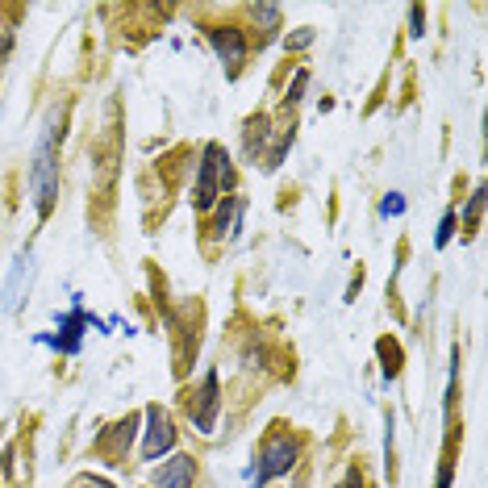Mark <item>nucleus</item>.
<instances>
[{
	"mask_svg": "<svg viewBox=\"0 0 488 488\" xmlns=\"http://www.w3.org/2000/svg\"><path fill=\"white\" fill-rule=\"evenodd\" d=\"M147 422H150V430H147V442H142V459L155 464L159 455H167L171 447H176V426H171L167 409H159V405L147 409Z\"/></svg>",
	"mask_w": 488,
	"mask_h": 488,
	"instance_id": "423d86ee",
	"label": "nucleus"
},
{
	"mask_svg": "<svg viewBox=\"0 0 488 488\" xmlns=\"http://www.w3.org/2000/svg\"><path fill=\"white\" fill-rule=\"evenodd\" d=\"M409 25H414V30H409L414 38L426 34V9H422V4H414V9H409Z\"/></svg>",
	"mask_w": 488,
	"mask_h": 488,
	"instance_id": "a211bd4d",
	"label": "nucleus"
},
{
	"mask_svg": "<svg viewBox=\"0 0 488 488\" xmlns=\"http://www.w3.org/2000/svg\"><path fill=\"white\" fill-rule=\"evenodd\" d=\"M209 42H213V50H218V59L230 67V75H238V67L246 63V34L238 30V25H213L209 30Z\"/></svg>",
	"mask_w": 488,
	"mask_h": 488,
	"instance_id": "39448f33",
	"label": "nucleus"
},
{
	"mask_svg": "<svg viewBox=\"0 0 488 488\" xmlns=\"http://www.w3.org/2000/svg\"><path fill=\"white\" fill-rule=\"evenodd\" d=\"M59 113H50L47 130L34 147V163H30V193H34V209L38 218H50L55 209V196H59Z\"/></svg>",
	"mask_w": 488,
	"mask_h": 488,
	"instance_id": "f257e3e1",
	"label": "nucleus"
},
{
	"mask_svg": "<svg viewBox=\"0 0 488 488\" xmlns=\"http://www.w3.org/2000/svg\"><path fill=\"white\" fill-rule=\"evenodd\" d=\"M193 480H196L193 455H176V459L159 464V472H155V488H193Z\"/></svg>",
	"mask_w": 488,
	"mask_h": 488,
	"instance_id": "0eeeda50",
	"label": "nucleus"
},
{
	"mask_svg": "<svg viewBox=\"0 0 488 488\" xmlns=\"http://www.w3.org/2000/svg\"><path fill=\"white\" fill-rule=\"evenodd\" d=\"M451 476H455V459L451 451L442 455V467H439V488H451Z\"/></svg>",
	"mask_w": 488,
	"mask_h": 488,
	"instance_id": "6ab92c4d",
	"label": "nucleus"
},
{
	"mask_svg": "<svg viewBox=\"0 0 488 488\" xmlns=\"http://www.w3.org/2000/svg\"><path fill=\"white\" fill-rule=\"evenodd\" d=\"M305 84H309V72H305V67H301V72H296V80H293V84H288V97H284V109H293L296 100H301V92H305Z\"/></svg>",
	"mask_w": 488,
	"mask_h": 488,
	"instance_id": "4468645a",
	"label": "nucleus"
},
{
	"mask_svg": "<svg viewBox=\"0 0 488 488\" xmlns=\"http://www.w3.org/2000/svg\"><path fill=\"white\" fill-rule=\"evenodd\" d=\"M451 234H455V209H447V213H442V226H439V234H434V243H439V246H447V243H451Z\"/></svg>",
	"mask_w": 488,
	"mask_h": 488,
	"instance_id": "dca6fc26",
	"label": "nucleus"
},
{
	"mask_svg": "<svg viewBox=\"0 0 488 488\" xmlns=\"http://www.w3.org/2000/svg\"><path fill=\"white\" fill-rule=\"evenodd\" d=\"M334 488H367V480H364V472H359V467H351V472H347V476H342Z\"/></svg>",
	"mask_w": 488,
	"mask_h": 488,
	"instance_id": "aec40b11",
	"label": "nucleus"
},
{
	"mask_svg": "<svg viewBox=\"0 0 488 488\" xmlns=\"http://www.w3.org/2000/svg\"><path fill=\"white\" fill-rule=\"evenodd\" d=\"M380 355L389 359V364H384V372H389V376H397V372H401V351H397V347L384 338V342H380Z\"/></svg>",
	"mask_w": 488,
	"mask_h": 488,
	"instance_id": "2eb2a0df",
	"label": "nucleus"
},
{
	"mask_svg": "<svg viewBox=\"0 0 488 488\" xmlns=\"http://www.w3.org/2000/svg\"><path fill=\"white\" fill-rule=\"evenodd\" d=\"M268 125H271L268 113H259V117L246 122V134H243L246 138V159H259V150H263V142H268V134H271Z\"/></svg>",
	"mask_w": 488,
	"mask_h": 488,
	"instance_id": "9d476101",
	"label": "nucleus"
},
{
	"mask_svg": "<svg viewBox=\"0 0 488 488\" xmlns=\"http://www.w3.org/2000/svg\"><path fill=\"white\" fill-rule=\"evenodd\" d=\"M380 213H384V218H401V213H405L401 193H389V196H384V205H380Z\"/></svg>",
	"mask_w": 488,
	"mask_h": 488,
	"instance_id": "f3484780",
	"label": "nucleus"
},
{
	"mask_svg": "<svg viewBox=\"0 0 488 488\" xmlns=\"http://www.w3.org/2000/svg\"><path fill=\"white\" fill-rule=\"evenodd\" d=\"M226 188H234V163L218 142H209V147L201 150V167H196L193 209L209 213V209L218 205V196H226Z\"/></svg>",
	"mask_w": 488,
	"mask_h": 488,
	"instance_id": "f03ea898",
	"label": "nucleus"
},
{
	"mask_svg": "<svg viewBox=\"0 0 488 488\" xmlns=\"http://www.w3.org/2000/svg\"><path fill=\"white\" fill-rule=\"evenodd\" d=\"M134 426H138V417H125V422L109 426L97 439V455H105V459H122V455L130 451V442H134Z\"/></svg>",
	"mask_w": 488,
	"mask_h": 488,
	"instance_id": "6e6552de",
	"label": "nucleus"
},
{
	"mask_svg": "<svg viewBox=\"0 0 488 488\" xmlns=\"http://www.w3.org/2000/svg\"><path fill=\"white\" fill-rule=\"evenodd\" d=\"M251 17H255V25H263V34H259V47H268L271 38H276V30L284 25V13L276 9V4H251Z\"/></svg>",
	"mask_w": 488,
	"mask_h": 488,
	"instance_id": "1a4fd4ad",
	"label": "nucleus"
},
{
	"mask_svg": "<svg viewBox=\"0 0 488 488\" xmlns=\"http://www.w3.org/2000/svg\"><path fill=\"white\" fill-rule=\"evenodd\" d=\"M296 459H301V442H296L293 434H284V426H276L268 439H263L259 455H255V476H251V488H263L268 480L288 476V472L296 467Z\"/></svg>",
	"mask_w": 488,
	"mask_h": 488,
	"instance_id": "7ed1b4c3",
	"label": "nucleus"
},
{
	"mask_svg": "<svg viewBox=\"0 0 488 488\" xmlns=\"http://www.w3.org/2000/svg\"><path fill=\"white\" fill-rule=\"evenodd\" d=\"M30 255H21L17 259V268H13V280H9V288H4V309H17V288H21V280H30Z\"/></svg>",
	"mask_w": 488,
	"mask_h": 488,
	"instance_id": "f8f14e48",
	"label": "nucleus"
},
{
	"mask_svg": "<svg viewBox=\"0 0 488 488\" xmlns=\"http://www.w3.org/2000/svg\"><path fill=\"white\" fill-rule=\"evenodd\" d=\"M218 414H221V389H218V372H205L201 389L188 397V417L201 434H213L218 426Z\"/></svg>",
	"mask_w": 488,
	"mask_h": 488,
	"instance_id": "20e7f679",
	"label": "nucleus"
},
{
	"mask_svg": "<svg viewBox=\"0 0 488 488\" xmlns=\"http://www.w3.org/2000/svg\"><path fill=\"white\" fill-rule=\"evenodd\" d=\"M75 488H113V484H109V480H100V476H84Z\"/></svg>",
	"mask_w": 488,
	"mask_h": 488,
	"instance_id": "4be33fe9",
	"label": "nucleus"
},
{
	"mask_svg": "<svg viewBox=\"0 0 488 488\" xmlns=\"http://www.w3.org/2000/svg\"><path fill=\"white\" fill-rule=\"evenodd\" d=\"M309 42H313V30H309V25L301 30V34H288V50H305Z\"/></svg>",
	"mask_w": 488,
	"mask_h": 488,
	"instance_id": "412c9836",
	"label": "nucleus"
},
{
	"mask_svg": "<svg viewBox=\"0 0 488 488\" xmlns=\"http://www.w3.org/2000/svg\"><path fill=\"white\" fill-rule=\"evenodd\" d=\"M480 209H484V188H476V193H472V201H467V209H464V226H467V230H476Z\"/></svg>",
	"mask_w": 488,
	"mask_h": 488,
	"instance_id": "ddd939ff",
	"label": "nucleus"
},
{
	"mask_svg": "<svg viewBox=\"0 0 488 488\" xmlns=\"http://www.w3.org/2000/svg\"><path fill=\"white\" fill-rule=\"evenodd\" d=\"M243 196H230L226 205H221V213H218V221H213V234L218 238H226V234H238V218H243Z\"/></svg>",
	"mask_w": 488,
	"mask_h": 488,
	"instance_id": "9b49d317",
	"label": "nucleus"
}]
</instances>
